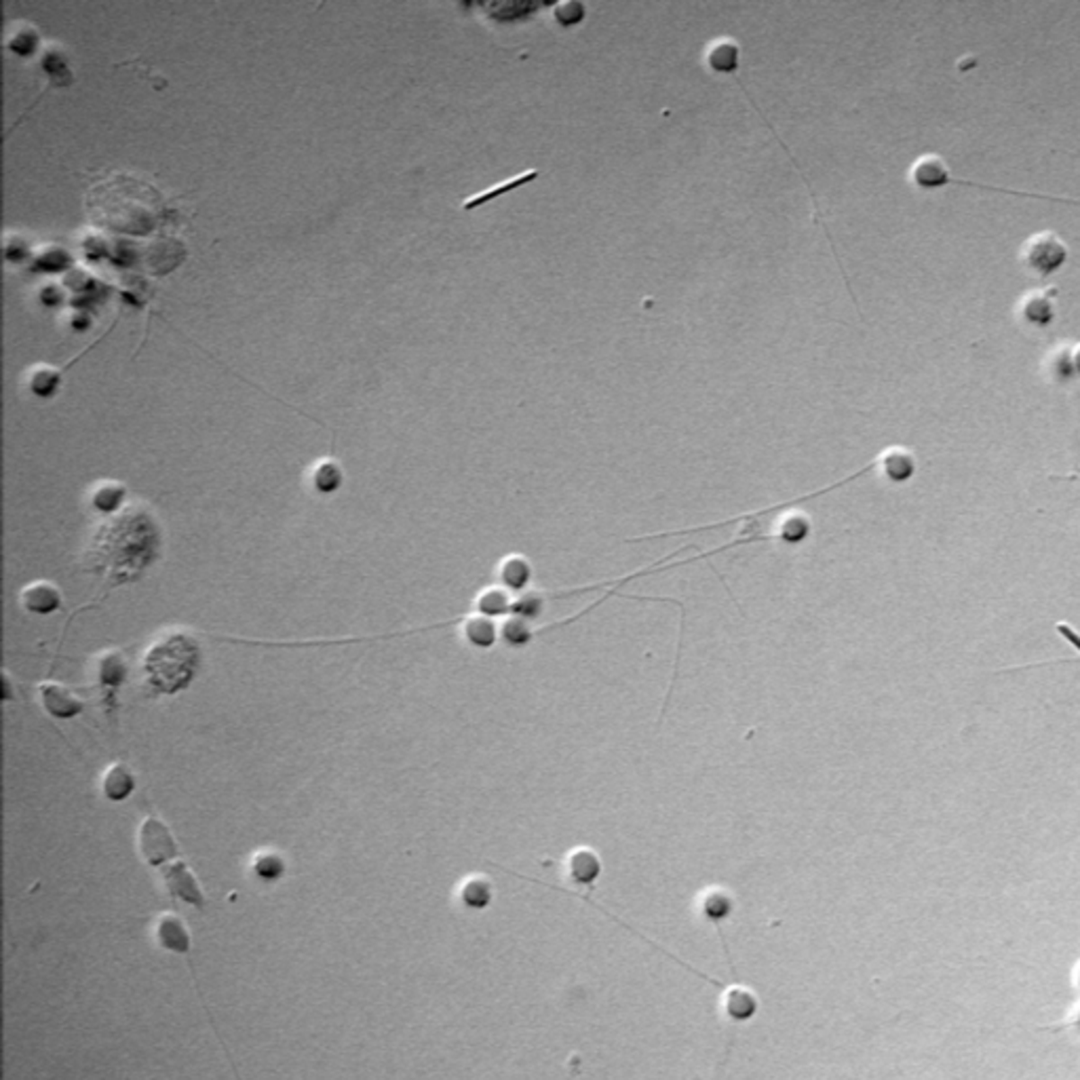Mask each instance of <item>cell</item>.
I'll list each match as a JSON object with an SVG mask.
<instances>
[{"mask_svg": "<svg viewBox=\"0 0 1080 1080\" xmlns=\"http://www.w3.org/2000/svg\"><path fill=\"white\" fill-rule=\"evenodd\" d=\"M199 667V646L190 635L172 633L150 646L144 659L148 684L156 693L175 695L184 690Z\"/></svg>", "mask_w": 1080, "mask_h": 1080, "instance_id": "cell-1", "label": "cell"}, {"mask_svg": "<svg viewBox=\"0 0 1080 1080\" xmlns=\"http://www.w3.org/2000/svg\"><path fill=\"white\" fill-rule=\"evenodd\" d=\"M1067 258L1066 243L1055 233H1039L1025 241L1022 250V260L1025 269L1034 270L1036 275H1051L1059 270Z\"/></svg>", "mask_w": 1080, "mask_h": 1080, "instance_id": "cell-2", "label": "cell"}, {"mask_svg": "<svg viewBox=\"0 0 1080 1080\" xmlns=\"http://www.w3.org/2000/svg\"><path fill=\"white\" fill-rule=\"evenodd\" d=\"M137 848L146 863L153 867H165L178 857V845L172 831L156 817H148L139 825Z\"/></svg>", "mask_w": 1080, "mask_h": 1080, "instance_id": "cell-3", "label": "cell"}, {"mask_svg": "<svg viewBox=\"0 0 1080 1080\" xmlns=\"http://www.w3.org/2000/svg\"><path fill=\"white\" fill-rule=\"evenodd\" d=\"M161 876L173 899H180L199 909L205 907L203 890L184 861H175V863L161 867Z\"/></svg>", "mask_w": 1080, "mask_h": 1080, "instance_id": "cell-4", "label": "cell"}, {"mask_svg": "<svg viewBox=\"0 0 1080 1080\" xmlns=\"http://www.w3.org/2000/svg\"><path fill=\"white\" fill-rule=\"evenodd\" d=\"M155 942L156 945H161L163 950L173 952V954L188 956V952H190V935H188L184 920H181L178 914L172 912L161 914L159 918H156Z\"/></svg>", "mask_w": 1080, "mask_h": 1080, "instance_id": "cell-5", "label": "cell"}, {"mask_svg": "<svg viewBox=\"0 0 1080 1080\" xmlns=\"http://www.w3.org/2000/svg\"><path fill=\"white\" fill-rule=\"evenodd\" d=\"M40 701L42 705H45L47 713L59 720H70L83 712V703L78 701L66 686L59 684H42Z\"/></svg>", "mask_w": 1080, "mask_h": 1080, "instance_id": "cell-6", "label": "cell"}, {"mask_svg": "<svg viewBox=\"0 0 1080 1080\" xmlns=\"http://www.w3.org/2000/svg\"><path fill=\"white\" fill-rule=\"evenodd\" d=\"M22 604L26 606L28 612L32 615H51L62 604V596L53 585L49 582H34L22 591Z\"/></svg>", "mask_w": 1080, "mask_h": 1080, "instance_id": "cell-7", "label": "cell"}, {"mask_svg": "<svg viewBox=\"0 0 1080 1080\" xmlns=\"http://www.w3.org/2000/svg\"><path fill=\"white\" fill-rule=\"evenodd\" d=\"M912 181L920 188H939L948 184V165L935 155L920 156L912 167Z\"/></svg>", "mask_w": 1080, "mask_h": 1080, "instance_id": "cell-8", "label": "cell"}, {"mask_svg": "<svg viewBox=\"0 0 1080 1080\" xmlns=\"http://www.w3.org/2000/svg\"><path fill=\"white\" fill-rule=\"evenodd\" d=\"M102 790H104V796L108 800H112V802H123L136 790V776L131 775V770L125 766V764H114L106 770L104 781H102Z\"/></svg>", "mask_w": 1080, "mask_h": 1080, "instance_id": "cell-9", "label": "cell"}, {"mask_svg": "<svg viewBox=\"0 0 1080 1080\" xmlns=\"http://www.w3.org/2000/svg\"><path fill=\"white\" fill-rule=\"evenodd\" d=\"M602 863L599 857L589 848H579L568 857V873L576 884H593L599 878Z\"/></svg>", "mask_w": 1080, "mask_h": 1080, "instance_id": "cell-10", "label": "cell"}, {"mask_svg": "<svg viewBox=\"0 0 1080 1080\" xmlns=\"http://www.w3.org/2000/svg\"><path fill=\"white\" fill-rule=\"evenodd\" d=\"M724 1011L732 1022H749L757 1013V998L743 986H732L724 996Z\"/></svg>", "mask_w": 1080, "mask_h": 1080, "instance_id": "cell-11", "label": "cell"}, {"mask_svg": "<svg viewBox=\"0 0 1080 1080\" xmlns=\"http://www.w3.org/2000/svg\"><path fill=\"white\" fill-rule=\"evenodd\" d=\"M878 465L890 482H906L914 475V456L903 447H890L878 458Z\"/></svg>", "mask_w": 1080, "mask_h": 1080, "instance_id": "cell-12", "label": "cell"}, {"mask_svg": "<svg viewBox=\"0 0 1080 1080\" xmlns=\"http://www.w3.org/2000/svg\"><path fill=\"white\" fill-rule=\"evenodd\" d=\"M538 175H540L538 169H534V172L530 169V172H526V173H521V175H515V178L507 180V181H500V184H496L494 188H488V190H485V192H479V194H475V197L466 199L463 208L466 211L475 209V208H479V205H483V203L492 201V199H496V197H502V194L515 190V188L526 186L527 181H534V180L538 178Z\"/></svg>", "mask_w": 1080, "mask_h": 1080, "instance_id": "cell-13", "label": "cell"}, {"mask_svg": "<svg viewBox=\"0 0 1080 1080\" xmlns=\"http://www.w3.org/2000/svg\"><path fill=\"white\" fill-rule=\"evenodd\" d=\"M705 62L713 72H732L739 66V47L732 40H718L709 47Z\"/></svg>", "mask_w": 1080, "mask_h": 1080, "instance_id": "cell-14", "label": "cell"}, {"mask_svg": "<svg viewBox=\"0 0 1080 1080\" xmlns=\"http://www.w3.org/2000/svg\"><path fill=\"white\" fill-rule=\"evenodd\" d=\"M1022 314L1028 323L1047 325L1053 317V305L1051 300L1047 298V294L1034 291V294H1030L1028 298L1022 302Z\"/></svg>", "mask_w": 1080, "mask_h": 1080, "instance_id": "cell-15", "label": "cell"}, {"mask_svg": "<svg viewBox=\"0 0 1080 1080\" xmlns=\"http://www.w3.org/2000/svg\"><path fill=\"white\" fill-rule=\"evenodd\" d=\"M465 635L473 646L490 648L496 642V627L488 616H471L465 623Z\"/></svg>", "mask_w": 1080, "mask_h": 1080, "instance_id": "cell-16", "label": "cell"}, {"mask_svg": "<svg viewBox=\"0 0 1080 1080\" xmlns=\"http://www.w3.org/2000/svg\"><path fill=\"white\" fill-rule=\"evenodd\" d=\"M460 899H463L466 907L483 909L492 901V887H490L488 880L483 878H469L463 884V889H460Z\"/></svg>", "mask_w": 1080, "mask_h": 1080, "instance_id": "cell-17", "label": "cell"}, {"mask_svg": "<svg viewBox=\"0 0 1080 1080\" xmlns=\"http://www.w3.org/2000/svg\"><path fill=\"white\" fill-rule=\"evenodd\" d=\"M732 906H734L732 897L724 893V890H709V893L703 897V901H701L703 916H705L707 920L715 922V925H718L720 920H724L730 916Z\"/></svg>", "mask_w": 1080, "mask_h": 1080, "instance_id": "cell-18", "label": "cell"}, {"mask_svg": "<svg viewBox=\"0 0 1080 1080\" xmlns=\"http://www.w3.org/2000/svg\"><path fill=\"white\" fill-rule=\"evenodd\" d=\"M97 677H100L102 684L106 686H120L125 682L127 677V665L120 654L117 652H108L102 657L100 660V669H97Z\"/></svg>", "mask_w": 1080, "mask_h": 1080, "instance_id": "cell-19", "label": "cell"}, {"mask_svg": "<svg viewBox=\"0 0 1080 1080\" xmlns=\"http://www.w3.org/2000/svg\"><path fill=\"white\" fill-rule=\"evenodd\" d=\"M530 576L532 570L527 566V562L521 560V557H509V560L502 562L500 580L505 582L509 589H524L527 580H530Z\"/></svg>", "mask_w": 1080, "mask_h": 1080, "instance_id": "cell-20", "label": "cell"}, {"mask_svg": "<svg viewBox=\"0 0 1080 1080\" xmlns=\"http://www.w3.org/2000/svg\"><path fill=\"white\" fill-rule=\"evenodd\" d=\"M511 606L513 604L509 602V598L502 591H499V589H488V591H483L477 599V612L488 618L507 615V612H511Z\"/></svg>", "mask_w": 1080, "mask_h": 1080, "instance_id": "cell-21", "label": "cell"}, {"mask_svg": "<svg viewBox=\"0 0 1080 1080\" xmlns=\"http://www.w3.org/2000/svg\"><path fill=\"white\" fill-rule=\"evenodd\" d=\"M313 483H314V488L323 494L336 492V490L340 488V483H342V473H340V466L336 463H330V460H327V463H321L317 469H314Z\"/></svg>", "mask_w": 1080, "mask_h": 1080, "instance_id": "cell-22", "label": "cell"}, {"mask_svg": "<svg viewBox=\"0 0 1080 1080\" xmlns=\"http://www.w3.org/2000/svg\"><path fill=\"white\" fill-rule=\"evenodd\" d=\"M123 488H119V485H104L95 492L93 505L102 513H114L123 502Z\"/></svg>", "mask_w": 1080, "mask_h": 1080, "instance_id": "cell-23", "label": "cell"}, {"mask_svg": "<svg viewBox=\"0 0 1080 1080\" xmlns=\"http://www.w3.org/2000/svg\"><path fill=\"white\" fill-rule=\"evenodd\" d=\"M543 7V4L536 3H502V4H490L488 11L490 15L494 17V20H513V17H524L532 11H536Z\"/></svg>", "mask_w": 1080, "mask_h": 1080, "instance_id": "cell-24", "label": "cell"}, {"mask_svg": "<svg viewBox=\"0 0 1080 1080\" xmlns=\"http://www.w3.org/2000/svg\"><path fill=\"white\" fill-rule=\"evenodd\" d=\"M500 633H502V637H505L507 644H511V646H521V644H526V642L532 640V631L527 629L526 621L519 616L509 618V621L502 624Z\"/></svg>", "mask_w": 1080, "mask_h": 1080, "instance_id": "cell-25", "label": "cell"}, {"mask_svg": "<svg viewBox=\"0 0 1080 1080\" xmlns=\"http://www.w3.org/2000/svg\"><path fill=\"white\" fill-rule=\"evenodd\" d=\"M283 859L275 853H260L253 861V872L264 880H275L283 873Z\"/></svg>", "mask_w": 1080, "mask_h": 1080, "instance_id": "cell-26", "label": "cell"}, {"mask_svg": "<svg viewBox=\"0 0 1080 1080\" xmlns=\"http://www.w3.org/2000/svg\"><path fill=\"white\" fill-rule=\"evenodd\" d=\"M806 534H809V521L802 515H792V518L783 521L781 538L787 540V543H800V540L806 538Z\"/></svg>", "mask_w": 1080, "mask_h": 1080, "instance_id": "cell-27", "label": "cell"}, {"mask_svg": "<svg viewBox=\"0 0 1080 1080\" xmlns=\"http://www.w3.org/2000/svg\"><path fill=\"white\" fill-rule=\"evenodd\" d=\"M553 17L562 26H574V23L582 22V17H585V7H582L580 3H560L555 4Z\"/></svg>", "mask_w": 1080, "mask_h": 1080, "instance_id": "cell-28", "label": "cell"}, {"mask_svg": "<svg viewBox=\"0 0 1080 1080\" xmlns=\"http://www.w3.org/2000/svg\"><path fill=\"white\" fill-rule=\"evenodd\" d=\"M1055 629H1058V633H1059L1061 637H1064V640L1070 642V644H1072L1074 648H1076L1078 654H1080V633H1076V631H1074V629L1070 627V624H1066V623H1058V624H1055Z\"/></svg>", "mask_w": 1080, "mask_h": 1080, "instance_id": "cell-29", "label": "cell"}, {"mask_svg": "<svg viewBox=\"0 0 1080 1080\" xmlns=\"http://www.w3.org/2000/svg\"><path fill=\"white\" fill-rule=\"evenodd\" d=\"M1072 366H1074V369H1076V372H1080V344H1078L1076 349L1072 350Z\"/></svg>", "mask_w": 1080, "mask_h": 1080, "instance_id": "cell-30", "label": "cell"}, {"mask_svg": "<svg viewBox=\"0 0 1080 1080\" xmlns=\"http://www.w3.org/2000/svg\"><path fill=\"white\" fill-rule=\"evenodd\" d=\"M1070 1025H1078V1028H1080V1017H1078V1019H1076V1022H1070V1023H1059V1025H1051V1028H1049V1030H1055V1028H1070Z\"/></svg>", "mask_w": 1080, "mask_h": 1080, "instance_id": "cell-31", "label": "cell"}]
</instances>
